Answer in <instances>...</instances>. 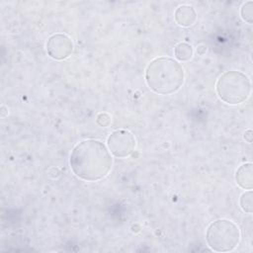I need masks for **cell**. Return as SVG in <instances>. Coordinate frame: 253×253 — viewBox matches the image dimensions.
Instances as JSON below:
<instances>
[{"label":"cell","instance_id":"4fadbf2b","mask_svg":"<svg viewBox=\"0 0 253 253\" xmlns=\"http://www.w3.org/2000/svg\"><path fill=\"white\" fill-rule=\"evenodd\" d=\"M244 139L247 141V142H251L252 141V130L251 129H248L245 131L244 133Z\"/></svg>","mask_w":253,"mask_h":253},{"label":"cell","instance_id":"8fae6325","mask_svg":"<svg viewBox=\"0 0 253 253\" xmlns=\"http://www.w3.org/2000/svg\"><path fill=\"white\" fill-rule=\"evenodd\" d=\"M240 207L241 209L248 213L252 212V191L249 190L242 194L240 198Z\"/></svg>","mask_w":253,"mask_h":253},{"label":"cell","instance_id":"7a4b0ae2","mask_svg":"<svg viewBox=\"0 0 253 253\" xmlns=\"http://www.w3.org/2000/svg\"><path fill=\"white\" fill-rule=\"evenodd\" d=\"M145 80L148 87L155 93L169 95L182 86L184 69L173 58L158 57L148 64L145 71Z\"/></svg>","mask_w":253,"mask_h":253},{"label":"cell","instance_id":"52a82bcc","mask_svg":"<svg viewBox=\"0 0 253 253\" xmlns=\"http://www.w3.org/2000/svg\"><path fill=\"white\" fill-rule=\"evenodd\" d=\"M174 18L178 25L182 27H189L196 22L197 13L192 6L182 5L176 9Z\"/></svg>","mask_w":253,"mask_h":253},{"label":"cell","instance_id":"ba28073f","mask_svg":"<svg viewBox=\"0 0 253 253\" xmlns=\"http://www.w3.org/2000/svg\"><path fill=\"white\" fill-rule=\"evenodd\" d=\"M236 183L243 189L251 190L253 187V170L251 163L241 165L235 174Z\"/></svg>","mask_w":253,"mask_h":253},{"label":"cell","instance_id":"9c48e42d","mask_svg":"<svg viewBox=\"0 0 253 253\" xmlns=\"http://www.w3.org/2000/svg\"><path fill=\"white\" fill-rule=\"evenodd\" d=\"M174 54L178 60L187 61L193 56V48L187 42H180L175 46Z\"/></svg>","mask_w":253,"mask_h":253},{"label":"cell","instance_id":"8992f818","mask_svg":"<svg viewBox=\"0 0 253 253\" xmlns=\"http://www.w3.org/2000/svg\"><path fill=\"white\" fill-rule=\"evenodd\" d=\"M46 50L50 57L61 60L71 54L73 43L66 35L55 34L48 39L46 42Z\"/></svg>","mask_w":253,"mask_h":253},{"label":"cell","instance_id":"3957f363","mask_svg":"<svg viewBox=\"0 0 253 253\" xmlns=\"http://www.w3.org/2000/svg\"><path fill=\"white\" fill-rule=\"evenodd\" d=\"M250 91V80L240 71H227L216 82V93L219 99L230 105L244 102L249 97Z\"/></svg>","mask_w":253,"mask_h":253},{"label":"cell","instance_id":"7c38bea8","mask_svg":"<svg viewBox=\"0 0 253 253\" xmlns=\"http://www.w3.org/2000/svg\"><path fill=\"white\" fill-rule=\"evenodd\" d=\"M111 123V117L106 114V113H102L100 115H98L97 117V124L101 126H108Z\"/></svg>","mask_w":253,"mask_h":253},{"label":"cell","instance_id":"277c9868","mask_svg":"<svg viewBox=\"0 0 253 253\" xmlns=\"http://www.w3.org/2000/svg\"><path fill=\"white\" fill-rule=\"evenodd\" d=\"M208 245L213 251L227 252L233 250L239 243L238 226L228 219H217L210 224L206 233Z\"/></svg>","mask_w":253,"mask_h":253},{"label":"cell","instance_id":"6da1fadb","mask_svg":"<svg viewBox=\"0 0 253 253\" xmlns=\"http://www.w3.org/2000/svg\"><path fill=\"white\" fill-rule=\"evenodd\" d=\"M72 172L84 181H97L108 175L112 157L103 142L87 139L79 142L70 154Z\"/></svg>","mask_w":253,"mask_h":253},{"label":"cell","instance_id":"30bf717a","mask_svg":"<svg viewBox=\"0 0 253 253\" xmlns=\"http://www.w3.org/2000/svg\"><path fill=\"white\" fill-rule=\"evenodd\" d=\"M241 17L248 24H252L253 22V2L247 1L241 7Z\"/></svg>","mask_w":253,"mask_h":253},{"label":"cell","instance_id":"5b68a950","mask_svg":"<svg viewBox=\"0 0 253 253\" xmlns=\"http://www.w3.org/2000/svg\"><path fill=\"white\" fill-rule=\"evenodd\" d=\"M107 144L114 156L124 158L133 152L135 148V138L130 131L118 129L109 135Z\"/></svg>","mask_w":253,"mask_h":253}]
</instances>
